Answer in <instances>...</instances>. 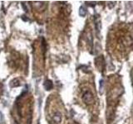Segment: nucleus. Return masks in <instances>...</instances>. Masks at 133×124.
<instances>
[{
    "label": "nucleus",
    "instance_id": "nucleus-1",
    "mask_svg": "<svg viewBox=\"0 0 133 124\" xmlns=\"http://www.w3.org/2000/svg\"><path fill=\"white\" fill-rule=\"evenodd\" d=\"M83 101L86 103H91L93 101V96L90 92H86L83 94Z\"/></svg>",
    "mask_w": 133,
    "mask_h": 124
},
{
    "label": "nucleus",
    "instance_id": "nucleus-2",
    "mask_svg": "<svg viewBox=\"0 0 133 124\" xmlns=\"http://www.w3.org/2000/svg\"><path fill=\"white\" fill-rule=\"evenodd\" d=\"M43 86L45 89H46V90H49V89H51L52 87H53V82H52L51 80H47V81L44 83Z\"/></svg>",
    "mask_w": 133,
    "mask_h": 124
},
{
    "label": "nucleus",
    "instance_id": "nucleus-3",
    "mask_svg": "<svg viewBox=\"0 0 133 124\" xmlns=\"http://www.w3.org/2000/svg\"><path fill=\"white\" fill-rule=\"evenodd\" d=\"M79 14H80V16H82V17H84V16H86V14H87V9H86L83 6L81 7L80 9H79Z\"/></svg>",
    "mask_w": 133,
    "mask_h": 124
}]
</instances>
